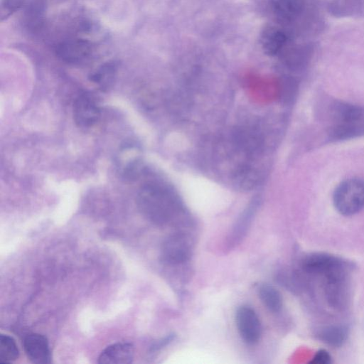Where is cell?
Returning a JSON list of instances; mask_svg holds the SVG:
<instances>
[{"instance_id": "cell-1", "label": "cell", "mask_w": 364, "mask_h": 364, "mask_svg": "<svg viewBox=\"0 0 364 364\" xmlns=\"http://www.w3.org/2000/svg\"><path fill=\"white\" fill-rule=\"evenodd\" d=\"M137 206L142 215L158 225L171 221L182 209L177 196L164 183L149 181L139 189Z\"/></svg>"}, {"instance_id": "cell-2", "label": "cell", "mask_w": 364, "mask_h": 364, "mask_svg": "<svg viewBox=\"0 0 364 364\" xmlns=\"http://www.w3.org/2000/svg\"><path fill=\"white\" fill-rule=\"evenodd\" d=\"M333 205L341 215L349 216L364 208V181L350 178L341 183L336 188Z\"/></svg>"}, {"instance_id": "cell-3", "label": "cell", "mask_w": 364, "mask_h": 364, "mask_svg": "<svg viewBox=\"0 0 364 364\" xmlns=\"http://www.w3.org/2000/svg\"><path fill=\"white\" fill-rule=\"evenodd\" d=\"M349 267L336 271L323 277L324 293L328 304L335 309L346 308L349 299Z\"/></svg>"}, {"instance_id": "cell-4", "label": "cell", "mask_w": 364, "mask_h": 364, "mask_svg": "<svg viewBox=\"0 0 364 364\" xmlns=\"http://www.w3.org/2000/svg\"><path fill=\"white\" fill-rule=\"evenodd\" d=\"M193 243L185 232H175L169 235L161 248L162 260L169 264H178L186 262L191 256Z\"/></svg>"}, {"instance_id": "cell-5", "label": "cell", "mask_w": 364, "mask_h": 364, "mask_svg": "<svg viewBox=\"0 0 364 364\" xmlns=\"http://www.w3.org/2000/svg\"><path fill=\"white\" fill-rule=\"evenodd\" d=\"M235 320L237 331L244 342L252 345L259 341L262 332V324L251 306H239L235 311Z\"/></svg>"}, {"instance_id": "cell-6", "label": "cell", "mask_w": 364, "mask_h": 364, "mask_svg": "<svg viewBox=\"0 0 364 364\" xmlns=\"http://www.w3.org/2000/svg\"><path fill=\"white\" fill-rule=\"evenodd\" d=\"M348 265L346 261L339 257L323 252L307 255L301 262V268L306 273L323 277Z\"/></svg>"}, {"instance_id": "cell-7", "label": "cell", "mask_w": 364, "mask_h": 364, "mask_svg": "<svg viewBox=\"0 0 364 364\" xmlns=\"http://www.w3.org/2000/svg\"><path fill=\"white\" fill-rule=\"evenodd\" d=\"M73 119L82 128H89L97 122L100 109L96 98L91 94H80L73 103Z\"/></svg>"}, {"instance_id": "cell-8", "label": "cell", "mask_w": 364, "mask_h": 364, "mask_svg": "<svg viewBox=\"0 0 364 364\" xmlns=\"http://www.w3.org/2000/svg\"><path fill=\"white\" fill-rule=\"evenodd\" d=\"M118 173L125 179L138 177L141 168L140 150L136 144L127 143L118 151L116 159Z\"/></svg>"}, {"instance_id": "cell-9", "label": "cell", "mask_w": 364, "mask_h": 364, "mask_svg": "<svg viewBox=\"0 0 364 364\" xmlns=\"http://www.w3.org/2000/svg\"><path fill=\"white\" fill-rule=\"evenodd\" d=\"M92 52V46L85 38H73L60 43L56 48V54L62 60L72 64L80 63Z\"/></svg>"}, {"instance_id": "cell-10", "label": "cell", "mask_w": 364, "mask_h": 364, "mask_svg": "<svg viewBox=\"0 0 364 364\" xmlns=\"http://www.w3.org/2000/svg\"><path fill=\"white\" fill-rule=\"evenodd\" d=\"M23 347L28 358L35 364L50 363V351L47 338L43 335L32 333L23 341Z\"/></svg>"}, {"instance_id": "cell-11", "label": "cell", "mask_w": 364, "mask_h": 364, "mask_svg": "<svg viewBox=\"0 0 364 364\" xmlns=\"http://www.w3.org/2000/svg\"><path fill=\"white\" fill-rule=\"evenodd\" d=\"M288 36L283 29L269 25L260 35V44L264 52L271 56L279 54L287 45Z\"/></svg>"}, {"instance_id": "cell-12", "label": "cell", "mask_w": 364, "mask_h": 364, "mask_svg": "<svg viewBox=\"0 0 364 364\" xmlns=\"http://www.w3.org/2000/svg\"><path fill=\"white\" fill-rule=\"evenodd\" d=\"M134 346L130 343H117L107 346L99 358L100 364H129L134 358Z\"/></svg>"}, {"instance_id": "cell-13", "label": "cell", "mask_w": 364, "mask_h": 364, "mask_svg": "<svg viewBox=\"0 0 364 364\" xmlns=\"http://www.w3.org/2000/svg\"><path fill=\"white\" fill-rule=\"evenodd\" d=\"M272 11L277 18L282 22L294 20L302 11V0H272Z\"/></svg>"}, {"instance_id": "cell-14", "label": "cell", "mask_w": 364, "mask_h": 364, "mask_svg": "<svg viewBox=\"0 0 364 364\" xmlns=\"http://www.w3.org/2000/svg\"><path fill=\"white\" fill-rule=\"evenodd\" d=\"M316 336L319 341L328 346L339 347L346 342L348 330L341 325L325 326L316 331Z\"/></svg>"}, {"instance_id": "cell-15", "label": "cell", "mask_w": 364, "mask_h": 364, "mask_svg": "<svg viewBox=\"0 0 364 364\" xmlns=\"http://www.w3.org/2000/svg\"><path fill=\"white\" fill-rule=\"evenodd\" d=\"M257 291L259 299L265 307L273 313L279 312L282 308V296L272 285L262 283L257 286Z\"/></svg>"}, {"instance_id": "cell-16", "label": "cell", "mask_w": 364, "mask_h": 364, "mask_svg": "<svg viewBox=\"0 0 364 364\" xmlns=\"http://www.w3.org/2000/svg\"><path fill=\"white\" fill-rule=\"evenodd\" d=\"M117 73L114 62H107L97 68L90 76V80L102 90L108 89L114 82Z\"/></svg>"}, {"instance_id": "cell-17", "label": "cell", "mask_w": 364, "mask_h": 364, "mask_svg": "<svg viewBox=\"0 0 364 364\" xmlns=\"http://www.w3.org/2000/svg\"><path fill=\"white\" fill-rule=\"evenodd\" d=\"M19 355L18 346L14 339L7 335H0V363H11Z\"/></svg>"}, {"instance_id": "cell-18", "label": "cell", "mask_w": 364, "mask_h": 364, "mask_svg": "<svg viewBox=\"0 0 364 364\" xmlns=\"http://www.w3.org/2000/svg\"><path fill=\"white\" fill-rule=\"evenodd\" d=\"M25 0H1L0 18L3 21L18 11L24 4Z\"/></svg>"}, {"instance_id": "cell-19", "label": "cell", "mask_w": 364, "mask_h": 364, "mask_svg": "<svg viewBox=\"0 0 364 364\" xmlns=\"http://www.w3.org/2000/svg\"><path fill=\"white\" fill-rule=\"evenodd\" d=\"M31 6L28 10L27 17L28 23H31L34 27L38 26L41 22V11L42 8L41 4H34L31 5Z\"/></svg>"}, {"instance_id": "cell-20", "label": "cell", "mask_w": 364, "mask_h": 364, "mask_svg": "<svg viewBox=\"0 0 364 364\" xmlns=\"http://www.w3.org/2000/svg\"><path fill=\"white\" fill-rule=\"evenodd\" d=\"M331 361L329 353L326 350H319L314 355L311 363L314 364H328Z\"/></svg>"}]
</instances>
